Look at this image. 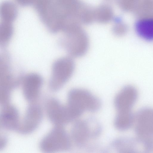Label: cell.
<instances>
[{
    "label": "cell",
    "mask_w": 153,
    "mask_h": 153,
    "mask_svg": "<svg viewBox=\"0 0 153 153\" xmlns=\"http://www.w3.org/2000/svg\"><path fill=\"white\" fill-rule=\"evenodd\" d=\"M67 105L78 117L85 111H98L102 105L98 97L86 90L78 88L73 89L69 92Z\"/></svg>",
    "instance_id": "1"
},
{
    "label": "cell",
    "mask_w": 153,
    "mask_h": 153,
    "mask_svg": "<svg viewBox=\"0 0 153 153\" xmlns=\"http://www.w3.org/2000/svg\"><path fill=\"white\" fill-rule=\"evenodd\" d=\"M61 45L72 57L83 56L87 51L89 38L86 34L77 28L66 29V33L60 41Z\"/></svg>",
    "instance_id": "2"
},
{
    "label": "cell",
    "mask_w": 153,
    "mask_h": 153,
    "mask_svg": "<svg viewBox=\"0 0 153 153\" xmlns=\"http://www.w3.org/2000/svg\"><path fill=\"white\" fill-rule=\"evenodd\" d=\"M75 63L70 56L60 58L53 63L49 86L51 90L56 91L60 89L72 76Z\"/></svg>",
    "instance_id": "3"
},
{
    "label": "cell",
    "mask_w": 153,
    "mask_h": 153,
    "mask_svg": "<svg viewBox=\"0 0 153 153\" xmlns=\"http://www.w3.org/2000/svg\"><path fill=\"white\" fill-rule=\"evenodd\" d=\"M102 126L95 118L76 122L71 129V135L74 141L78 146H83L90 139L96 138L102 133Z\"/></svg>",
    "instance_id": "4"
},
{
    "label": "cell",
    "mask_w": 153,
    "mask_h": 153,
    "mask_svg": "<svg viewBox=\"0 0 153 153\" xmlns=\"http://www.w3.org/2000/svg\"><path fill=\"white\" fill-rule=\"evenodd\" d=\"M71 146L69 136L63 126H55L42 140L40 148L45 152L66 151Z\"/></svg>",
    "instance_id": "5"
},
{
    "label": "cell",
    "mask_w": 153,
    "mask_h": 153,
    "mask_svg": "<svg viewBox=\"0 0 153 153\" xmlns=\"http://www.w3.org/2000/svg\"><path fill=\"white\" fill-rule=\"evenodd\" d=\"M113 150L119 152H151L153 141L141 138L124 137L113 141L110 144Z\"/></svg>",
    "instance_id": "6"
},
{
    "label": "cell",
    "mask_w": 153,
    "mask_h": 153,
    "mask_svg": "<svg viewBox=\"0 0 153 153\" xmlns=\"http://www.w3.org/2000/svg\"><path fill=\"white\" fill-rule=\"evenodd\" d=\"M46 110L49 120L55 126H63L77 118L67 105H62L55 98L47 102Z\"/></svg>",
    "instance_id": "7"
},
{
    "label": "cell",
    "mask_w": 153,
    "mask_h": 153,
    "mask_svg": "<svg viewBox=\"0 0 153 153\" xmlns=\"http://www.w3.org/2000/svg\"><path fill=\"white\" fill-rule=\"evenodd\" d=\"M134 126L138 137L153 140V111L149 107L142 108L134 114Z\"/></svg>",
    "instance_id": "8"
},
{
    "label": "cell",
    "mask_w": 153,
    "mask_h": 153,
    "mask_svg": "<svg viewBox=\"0 0 153 153\" xmlns=\"http://www.w3.org/2000/svg\"><path fill=\"white\" fill-rule=\"evenodd\" d=\"M138 97L135 88L131 85L125 86L116 96L114 101L115 107L118 112L131 110Z\"/></svg>",
    "instance_id": "9"
},
{
    "label": "cell",
    "mask_w": 153,
    "mask_h": 153,
    "mask_svg": "<svg viewBox=\"0 0 153 153\" xmlns=\"http://www.w3.org/2000/svg\"><path fill=\"white\" fill-rule=\"evenodd\" d=\"M42 76L37 74L29 75L27 79V89L29 97L33 100L39 97L43 83Z\"/></svg>",
    "instance_id": "10"
},
{
    "label": "cell",
    "mask_w": 153,
    "mask_h": 153,
    "mask_svg": "<svg viewBox=\"0 0 153 153\" xmlns=\"http://www.w3.org/2000/svg\"><path fill=\"white\" fill-rule=\"evenodd\" d=\"M134 115L131 110L118 112L114 121V127L119 131L127 130L133 126Z\"/></svg>",
    "instance_id": "11"
},
{
    "label": "cell",
    "mask_w": 153,
    "mask_h": 153,
    "mask_svg": "<svg viewBox=\"0 0 153 153\" xmlns=\"http://www.w3.org/2000/svg\"><path fill=\"white\" fill-rule=\"evenodd\" d=\"M16 5L10 1H4L0 4V18L2 21L11 23L17 15Z\"/></svg>",
    "instance_id": "12"
},
{
    "label": "cell",
    "mask_w": 153,
    "mask_h": 153,
    "mask_svg": "<svg viewBox=\"0 0 153 153\" xmlns=\"http://www.w3.org/2000/svg\"><path fill=\"white\" fill-rule=\"evenodd\" d=\"M137 34L143 39L151 41L153 38V22L151 20L138 22L136 26Z\"/></svg>",
    "instance_id": "13"
},
{
    "label": "cell",
    "mask_w": 153,
    "mask_h": 153,
    "mask_svg": "<svg viewBox=\"0 0 153 153\" xmlns=\"http://www.w3.org/2000/svg\"><path fill=\"white\" fill-rule=\"evenodd\" d=\"M20 5L25 6L29 4L32 0H16Z\"/></svg>",
    "instance_id": "14"
}]
</instances>
